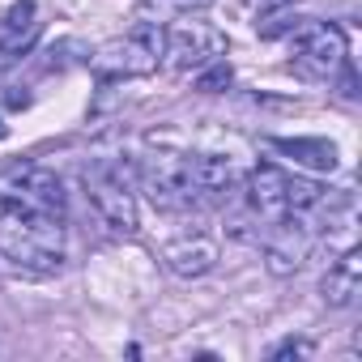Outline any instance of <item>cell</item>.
Instances as JSON below:
<instances>
[{"instance_id": "1", "label": "cell", "mask_w": 362, "mask_h": 362, "mask_svg": "<svg viewBox=\"0 0 362 362\" xmlns=\"http://www.w3.org/2000/svg\"><path fill=\"white\" fill-rule=\"evenodd\" d=\"M0 256L22 273H56L64 264V218L43 214L0 188Z\"/></svg>"}, {"instance_id": "2", "label": "cell", "mask_w": 362, "mask_h": 362, "mask_svg": "<svg viewBox=\"0 0 362 362\" xmlns=\"http://www.w3.org/2000/svg\"><path fill=\"white\" fill-rule=\"evenodd\" d=\"M162 64V26L153 22H136L128 35L107 39L94 56L90 69L98 81H132V77H149Z\"/></svg>"}, {"instance_id": "3", "label": "cell", "mask_w": 362, "mask_h": 362, "mask_svg": "<svg viewBox=\"0 0 362 362\" xmlns=\"http://www.w3.org/2000/svg\"><path fill=\"white\" fill-rule=\"evenodd\" d=\"M141 184L153 201V209L166 214H184L201 197V179H197V153L188 149H153L141 166Z\"/></svg>"}, {"instance_id": "4", "label": "cell", "mask_w": 362, "mask_h": 362, "mask_svg": "<svg viewBox=\"0 0 362 362\" xmlns=\"http://www.w3.org/2000/svg\"><path fill=\"white\" fill-rule=\"evenodd\" d=\"M218 56H226V35L205 18L184 13L170 30H162V64L170 73H197Z\"/></svg>"}, {"instance_id": "5", "label": "cell", "mask_w": 362, "mask_h": 362, "mask_svg": "<svg viewBox=\"0 0 362 362\" xmlns=\"http://www.w3.org/2000/svg\"><path fill=\"white\" fill-rule=\"evenodd\" d=\"M349 64V43H345V30L332 26V22H307L298 26V39H294V56H290V69L307 81H332L337 73H345Z\"/></svg>"}, {"instance_id": "6", "label": "cell", "mask_w": 362, "mask_h": 362, "mask_svg": "<svg viewBox=\"0 0 362 362\" xmlns=\"http://www.w3.org/2000/svg\"><path fill=\"white\" fill-rule=\"evenodd\" d=\"M86 179V197L94 201L98 218L115 230V235H136V197H132V184L119 166H107V162H94L81 170Z\"/></svg>"}, {"instance_id": "7", "label": "cell", "mask_w": 362, "mask_h": 362, "mask_svg": "<svg viewBox=\"0 0 362 362\" xmlns=\"http://www.w3.org/2000/svg\"><path fill=\"white\" fill-rule=\"evenodd\" d=\"M315 247V226H311V214H286L277 222H269V235H264V260H269V273L286 277V273H298L307 264Z\"/></svg>"}, {"instance_id": "8", "label": "cell", "mask_w": 362, "mask_h": 362, "mask_svg": "<svg viewBox=\"0 0 362 362\" xmlns=\"http://www.w3.org/2000/svg\"><path fill=\"white\" fill-rule=\"evenodd\" d=\"M286 188H290V175L277 170L273 162H260V166L247 175V209H252L260 222H277V218H286V214H290V197H286Z\"/></svg>"}, {"instance_id": "9", "label": "cell", "mask_w": 362, "mask_h": 362, "mask_svg": "<svg viewBox=\"0 0 362 362\" xmlns=\"http://www.w3.org/2000/svg\"><path fill=\"white\" fill-rule=\"evenodd\" d=\"M162 264L175 277H201L218 264V239L209 230H188L162 247Z\"/></svg>"}, {"instance_id": "10", "label": "cell", "mask_w": 362, "mask_h": 362, "mask_svg": "<svg viewBox=\"0 0 362 362\" xmlns=\"http://www.w3.org/2000/svg\"><path fill=\"white\" fill-rule=\"evenodd\" d=\"M320 294H324L328 307H341V311L358 307V298H362V256H358V247H345L328 264V273L320 281Z\"/></svg>"}, {"instance_id": "11", "label": "cell", "mask_w": 362, "mask_h": 362, "mask_svg": "<svg viewBox=\"0 0 362 362\" xmlns=\"http://www.w3.org/2000/svg\"><path fill=\"white\" fill-rule=\"evenodd\" d=\"M39 35V22H35V0H18V5L0 18V60H18Z\"/></svg>"}, {"instance_id": "12", "label": "cell", "mask_w": 362, "mask_h": 362, "mask_svg": "<svg viewBox=\"0 0 362 362\" xmlns=\"http://www.w3.org/2000/svg\"><path fill=\"white\" fill-rule=\"evenodd\" d=\"M277 153H286V158H294L298 166H307V170H337V162H341V153H337V145L332 141H324V136H273L269 141Z\"/></svg>"}, {"instance_id": "13", "label": "cell", "mask_w": 362, "mask_h": 362, "mask_svg": "<svg viewBox=\"0 0 362 362\" xmlns=\"http://www.w3.org/2000/svg\"><path fill=\"white\" fill-rule=\"evenodd\" d=\"M239 158L235 153H197V179H201V192H226L239 184Z\"/></svg>"}, {"instance_id": "14", "label": "cell", "mask_w": 362, "mask_h": 362, "mask_svg": "<svg viewBox=\"0 0 362 362\" xmlns=\"http://www.w3.org/2000/svg\"><path fill=\"white\" fill-rule=\"evenodd\" d=\"M209 5H214V0H141V5H136V22L162 26V22H175L184 13H201Z\"/></svg>"}, {"instance_id": "15", "label": "cell", "mask_w": 362, "mask_h": 362, "mask_svg": "<svg viewBox=\"0 0 362 362\" xmlns=\"http://www.w3.org/2000/svg\"><path fill=\"white\" fill-rule=\"evenodd\" d=\"M235 81V69L218 56V60H209L205 69H197V90H205V94H218V90H226Z\"/></svg>"}, {"instance_id": "16", "label": "cell", "mask_w": 362, "mask_h": 362, "mask_svg": "<svg viewBox=\"0 0 362 362\" xmlns=\"http://www.w3.org/2000/svg\"><path fill=\"white\" fill-rule=\"evenodd\" d=\"M307 354H311L307 341H281V345L273 349V358H307Z\"/></svg>"}, {"instance_id": "17", "label": "cell", "mask_w": 362, "mask_h": 362, "mask_svg": "<svg viewBox=\"0 0 362 362\" xmlns=\"http://www.w3.org/2000/svg\"><path fill=\"white\" fill-rule=\"evenodd\" d=\"M5 136H9V124H0V141H5Z\"/></svg>"}]
</instances>
